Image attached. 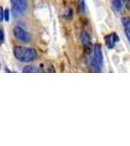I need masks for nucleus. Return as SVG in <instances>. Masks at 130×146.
<instances>
[{
  "mask_svg": "<svg viewBox=\"0 0 130 146\" xmlns=\"http://www.w3.org/2000/svg\"><path fill=\"white\" fill-rule=\"evenodd\" d=\"M14 56L18 60L23 62H29L36 58V51L32 48H25V47L17 46L14 48Z\"/></svg>",
  "mask_w": 130,
  "mask_h": 146,
  "instance_id": "1",
  "label": "nucleus"
},
{
  "mask_svg": "<svg viewBox=\"0 0 130 146\" xmlns=\"http://www.w3.org/2000/svg\"><path fill=\"white\" fill-rule=\"evenodd\" d=\"M1 42L3 43L4 42V30L1 29Z\"/></svg>",
  "mask_w": 130,
  "mask_h": 146,
  "instance_id": "16",
  "label": "nucleus"
},
{
  "mask_svg": "<svg viewBox=\"0 0 130 146\" xmlns=\"http://www.w3.org/2000/svg\"><path fill=\"white\" fill-rule=\"evenodd\" d=\"M14 35L16 36V38H18L20 41L22 42H28L30 40V36L29 34L25 31V29H23L22 27H14Z\"/></svg>",
  "mask_w": 130,
  "mask_h": 146,
  "instance_id": "3",
  "label": "nucleus"
},
{
  "mask_svg": "<svg viewBox=\"0 0 130 146\" xmlns=\"http://www.w3.org/2000/svg\"><path fill=\"white\" fill-rule=\"evenodd\" d=\"M80 39H81L82 43L84 45H88L90 43V36H89V34L86 31H81V33H80Z\"/></svg>",
  "mask_w": 130,
  "mask_h": 146,
  "instance_id": "7",
  "label": "nucleus"
},
{
  "mask_svg": "<svg viewBox=\"0 0 130 146\" xmlns=\"http://www.w3.org/2000/svg\"><path fill=\"white\" fill-rule=\"evenodd\" d=\"M0 11H1V15H0V21H3L4 20V10L3 9H0Z\"/></svg>",
  "mask_w": 130,
  "mask_h": 146,
  "instance_id": "15",
  "label": "nucleus"
},
{
  "mask_svg": "<svg viewBox=\"0 0 130 146\" xmlns=\"http://www.w3.org/2000/svg\"><path fill=\"white\" fill-rule=\"evenodd\" d=\"M125 33H126L127 39H128L130 42V29H125Z\"/></svg>",
  "mask_w": 130,
  "mask_h": 146,
  "instance_id": "14",
  "label": "nucleus"
},
{
  "mask_svg": "<svg viewBox=\"0 0 130 146\" xmlns=\"http://www.w3.org/2000/svg\"><path fill=\"white\" fill-rule=\"evenodd\" d=\"M78 4L80 7V10H81L82 13L85 12V3H84V0H78Z\"/></svg>",
  "mask_w": 130,
  "mask_h": 146,
  "instance_id": "11",
  "label": "nucleus"
},
{
  "mask_svg": "<svg viewBox=\"0 0 130 146\" xmlns=\"http://www.w3.org/2000/svg\"><path fill=\"white\" fill-rule=\"evenodd\" d=\"M23 72H34L35 71V68L34 66H31V65H27V66H25V68H23Z\"/></svg>",
  "mask_w": 130,
  "mask_h": 146,
  "instance_id": "10",
  "label": "nucleus"
},
{
  "mask_svg": "<svg viewBox=\"0 0 130 146\" xmlns=\"http://www.w3.org/2000/svg\"><path fill=\"white\" fill-rule=\"evenodd\" d=\"M123 2L125 3V6H126V8L130 10V0H123Z\"/></svg>",
  "mask_w": 130,
  "mask_h": 146,
  "instance_id": "13",
  "label": "nucleus"
},
{
  "mask_svg": "<svg viewBox=\"0 0 130 146\" xmlns=\"http://www.w3.org/2000/svg\"><path fill=\"white\" fill-rule=\"evenodd\" d=\"M11 8L14 16H22L27 9V2L25 0H11Z\"/></svg>",
  "mask_w": 130,
  "mask_h": 146,
  "instance_id": "2",
  "label": "nucleus"
},
{
  "mask_svg": "<svg viewBox=\"0 0 130 146\" xmlns=\"http://www.w3.org/2000/svg\"><path fill=\"white\" fill-rule=\"evenodd\" d=\"M94 56H95L96 60H98V62L100 63V65L102 66V64H103V53H102L101 45H99V44H96V45L94 46Z\"/></svg>",
  "mask_w": 130,
  "mask_h": 146,
  "instance_id": "5",
  "label": "nucleus"
},
{
  "mask_svg": "<svg viewBox=\"0 0 130 146\" xmlns=\"http://www.w3.org/2000/svg\"><path fill=\"white\" fill-rule=\"evenodd\" d=\"M119 41V36L117 35V33H112L110 35H107L105 37V43L109 49H113L115 47V44Z\"/></svg>",
  "mask_w": 130,
  "mask_h": 146,
  "instance_id": "4",
  "label": "nucleus"
},
{
  "mask_svg": "<svg viewBox=\"0 0 130 146\" xmlns=\"http://www.w3.org/2000/svg\"><path fill=\"white\" fill-rule=\"evenodd\" d=\"M122 23H123L125 29H130V18H123Z\"/></svg>",
  "mask_w": 130,
  "mask_h": 146,
  "instance_id": "9",
  "label": "nucleus"
},
{
  "mask_svg": "<svg viewBox=\"0 0 130 146\" xmlns=\"http://www.w3.org/2000/svg\"><path fill=\"white\" fill-rule=\"evenodd\" d=\"M9 15H10L9 10H8V9H5V10H4V20L7 21V22L9 21Z\"/></svg>",
  "mask_w": 130,
  "mask_h": 146,
  "instance_id": "12",
  "label": "nucleus"
},
{
  "mask_svg": "<svg viewBox=\"0 0 130 146\" xmlns=\"http://www.w3.org/2000/svg\"><path fill=\"white\" fill-rule=\"evenodd\" d=\"M113 7L115 11H120L122 8L121 0H113Z\"/></svg>",
  "mask_w": 130,
  "mask_h": 146,
  "instance_id": "8",
  "label": "nucleus"
},
{
  "mask_svg": "<svg viewBox=\"0 0 130 146\" xmlns=\"http://www.w3.org/2000/svg\"><path fill=\"white\" fill-rule=\"evenodd\" d=\"M90 65H91L92 69H93L94 71L100 72V70H101V65H100V63L98 62V60H96L95 56H92V58H90Z\"/></svg>",
  "mask_w": 130,
  "mask_h": 146,
  "instance_id": "6",
  "label": "nucleus"
}]
</instances>
